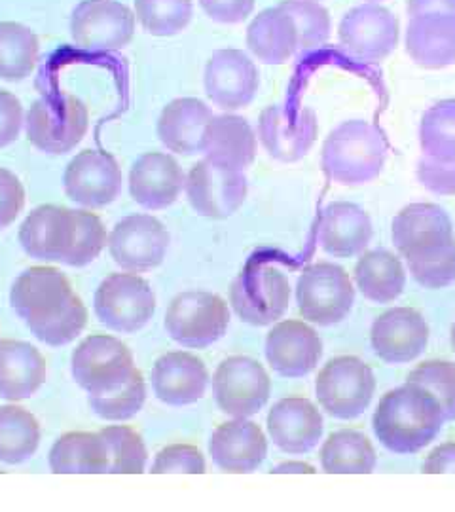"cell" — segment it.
Returning <instances> with one entry per match:
<instances>
[{"label":"cell","mask_w":455,"mask_h":512,"mask_svg":"<svg viewBox=\"0 0 455 512\" xmlns=\"http://www.w3.org/2000/svg\"><path fill=\"white\" fill-rule=\"evenodd\" d=\"M444 421L437 399L425 387L406 382L383 395L372 425L389 452L416 454L437 439Z\"/></svg>","instance_id":"cell-1"},{"label":"cell","mask_w":455,"mask_h":512,"mask_svg":"<svg viewBox=\"0 0 455 512\" xmlns=\"http://www.w3.org/2000/svg\"><path fill=\"white\" fill-rule=\"evenodd\" d=\"M387 160L382 131L364 120H347L328 133L321 165L332 183L361 186L380 177Z\"/></svg>","instance_id":"cell-2"},{"label":"cell","mask_w":455,"mask_h":512,"mask_svg":"<svg viewBox=\"0 0 455 512\" xmlns=\"http://www.w3.org/2000/svg\"><path fill=\"white\" fill-rule=\"evenodd\" d=\"M88 107L74 95H48L33 103L25 118L27 139L46 154L71 152L88 133Z\"/></svg>","instance_id":"cell-3"},{"label":"cell","mask_w":455,"mask_h":512,"mask_svg":"<svg viewBox=\"0 0 455 512\" xmlns=\"http://www.w3.org/2000/svg\"><path fill=\"white\" fill-rule=\"evenodd\" d=\"M230 325L228 304L219 294L186 291L173 298L165 313L167 334L182 348L213 346Z\"/></svg>","instance_id":"cell-4"},{"label":"cell","mask_w":455,"mask_h":512,"mask_svg":"<svg viewBox=\"0 0 455 512\" xmlns=\"http://www.w3.org/2000/svg\"><path fill=\"white\" fill-rule=\"evenodd\" d=\"M230 302L241 321L266 327L279 321L289 308L291 283L272 264H253L232 283Z\"/></svg>","instance_id":"cell-5"},{"label":"cell","mask_w":455,"mask_h":512,"mask_svg":"<svg viewBox=\"0 0 455 512\" xmlns=\"http://www.w3.org/2000/svg\"><path fill=\"white\" fill-rule=\"evenodd\" d=\"M298 310L310 323L330 327L344 321L355 304V289L344 268L319 262L306 268L296 283Z\"/></svg>","instance_id":"cell-6"},{"label":"cell","mask_w":455,"mask_h":512,"mask_svg":"<svg viewBox=\"0 0 455 512\" xmlns=\"http://www.w3.org/2000/svg\"><path fill=\"white\" fill-rule=\"evenodd\" d=\"M376 378L372 368L357 357H336L317 376L315 393L330 416L338 420L359 418L372 403Z\"/></svg>","instance_id":"cell-7"},{"label":"cell","mask_w":455,"mask_h":512,"mask_svg":"<svg viewBox=\"0 0 455 512\" xmlns=\"http://www.w3.org/2000/svg\"><path fill=\"white\" fill-rule=\"evenodd\" d=\"M93 308L97 319L114 332L143 329L156 311V294L137 274H112L99 285Z\"/></svg>","instance_id":"cell-8"},{"label":"cell","mask_w":455,"mask_h":512,"mask_svg":"<svg viewBox=\"0 0 455 512\" xmlns=\"http://www.w3.org/2000/svg\"><path fill=\"white\" fill-rule=\"evenodd\" d=\"M401 38L397 16L378 2H366L347 12L338 25V40L349 57L380 63L395 52Z\"/></svg>","instance_id":"cell-9"},{"label":"cell","mask_w":455,"mask_h":512,"mask_svg":"<svg viewBox=\"0 0 455 512\" xmlns=\"http://www.w3.org/2000/svg\"><path fill=\"white\" fill-rule=\"evenodd\" d=\"M135 14L116 0H84L74 8L71 37L88 52H120L135 35Z\"/></svg>","instance_id":"cell-10"},{"label":"cell","mask_w":455,"mask_h":512,"mask_svg":"<svg viewBox=\"0 0 455 512\" xmlns=\"http://www.w3.org/2000/svg\"><path fill=\"white\" fill-rule=\"evenodd\" d=\"M393 243L408 262L427 260L455 245L448 213L435 203H410L393 220Z\"/></svg>","instance_id":"cell-11"},{"label":"cell","mask_w":455,"mask_h":512,"mask_svg":"<svg viewBox=\"0 0 455 512\" xmlns=\"http://www.w3.org/2000/svg\"><path fill=\"white\" fill-rule=\"evenodd\" d=\"M272 380L251 357H228L213 376V395L220 410L232 418H251L268 403Z\"/></svg>","instance_id":"cell-12"},{"label":"cell","mask_w":455,"mask_h":512,"mask_svg":"<svg viewBox=\"0 0 455 512\" xmlns=\"http://www.w3.org/2000/svg\"><path fill=\"white\" fill-rule=\"evenodd\" d=\"M71 370L76 384L88 393L116 389L135 372L131 349L122 340L95 334L74 349Z\"/></svg>","instance_id":"cell-13"},{"label":"cell","mask_w":455,"mask_h":512,"mask_svg":"<svg viewBox=\"0 0 455 512\" xmlns=\"http://www.w3.org/2000/svg\"><path fill=\"white\" fill-rule=\"evenodd\" d=\"M186 198L194 211L207 219H228L247 200L245 171L201 160L186 177Z\"/></svg>","instance_id":"cell-14"},{"label":"cell","mask_w":455,"mask_h":512,"mask_svg":"<svg viewBox=\"0 0 455 512\" xmlns=\"http://www.w3.org/2000/svg\"><path fill=\"white\" fill-rule=\"evenodd\" d=\"M169 241V232L156 217L129 215L110 232V256L122 270L141 274L164 262Z\"/></svg>","instance_id":"cell-15"},{"label":"cell","mask_w":455,"mask_h":512,"mask_svg":"<svg viewBox=\"0 0 455 512\" xmlns=\"http://www.w3.org/2000/svg\"><path fill=\"white\" fill-rule=\"evenodd\" d=\"M205 93L209 101L222 110L249 107L260 88V74L255 61L234 48L219 50L211 55L203 74Z\"/></svg>","instance_id":"cell-16"},{"label":"cell","mask_w":455,"mask_h":512,"mask_svg":"<svg viewBox=\"0 0 455 512\" xmlns=\"http://www.w3.org/2000/svg\"><path fill=\"white\" fill-rule=\"evenodd\" d=\"M317 114L310 107L289 110L283 105L266 107L258 120V137L266 152L285 164L308 156L317 139Z\"/></svg>","instance_id":"cell-17"},{"label":"cell","mask_w":455,"mask_h":512,"mask_svg":"<svg viewBox=\"0 0 455 512\" xmlns=\"http://www.w3.org/2000/svg\"><path fill=\"white\" fill-rule=\"evenodd\" d=\"M63 186L74 203L99 209L118 200L124 175L114 156L101 150H84L67 165Z\"/></svg>","instance_id":"cell-18"},{"label":"cell","mask_w":455,"mask_h":512,"mask_svg":"<svg viewBox=\"0 0 455 512\" xmlns=\"http://www.w3.org/2000/svg\"><path fill=\"white\" fill-rule=\"evenodd\" d=\"M370 342L374 353L389 365H404L425 351L429 344V327L419 311L395 308L380 315L372 330Z\"/></svg>","instance_id":"cell-19"},{"label":"cell","mask_w":455,"mask_h":512,"mask_svg":"<svg viewBox=\"0 0 455 512\" xmlns=\"http://www.w3.org/2000/svg\"><path fill=\"white\" fill-rule=\"evenodd\" d=\"M76 219L73 209L40 205L19 228V243L31 258L63 262L73 247Z\"/></svg>","instance_id":"cell-20"},{"label":"cell","mask_w":455,"mask_h":512,"mask_svg":"<svg viewBox=\"0 0 455 512\" xmlns=\"http://www.w3.org/2000/svg\"><path fill=\"white\" fill-rule=\"evenodd\" d=\"M323 355V342L310 325L302 321H281L268 332L266 359L279 376L304 378Z\"/></svg>","instance_id":"cell-21"},{"label":"cell","mask_w":455,"mask_h":512,"mask_svg":"<svg viewBox=\"0 0 455 512\" xmlns=\"http://www.w3.org/2000/svg\"><path fill=\"white\" fill-rule=\"evenodd\" d=\"M73 294L69 279L59 270L37 266L16 279L10 291V304L25 323H35L61 310Z\"/></svg>","instance_id":"cell-22"},{"label":"cell","mask_w":455,"mask_h":512,"mask_svg":"<svg viewBox=\"0 0 455 512\" xmlns=\"http://www.w3.org/2000/svg\"><path fill=\"white\" fill-rule=\"evenodd\" d=\"M186 175L177 160L165 152H146L129 171L131 198L141 207L160 211L179 200Z\"/></svg>","instance_id":"cell-23"},{"label":"cell","mask_w":455,"mask_h":512,"mask_svg":"<svg viewBox=\"0 0 455 512\" xmlns=\"http://www.w3.org/2000/svg\"><path fill=\"white\" fill-rule=\"evenodd\" d=\"M209 454L226 473H253L268 456V440L255 421L234 418L213 431Z\"/></svg>","instance_id":"cell-24"},{"label":"cell","mask_w":455,"mask_h":512,"mask_svg":"<svg viewBox=\"0 0 455 512\" xmlns=\"http://www.w3.org/2000/svg\"><path fill=\"white\" fill-rule=\"evenodd\" d=\"M209 384V372L203 361L186 351L162 355L152 368V387L156 397L169 406L198 403Z\"/></svg>","instance_id":"cell-25"},{"label":"cell","mask_w":455,"mask_h":512,"mask_svg":"<svg viewBox=\"0 0 455 512\" xmlns=\"http://www.w3.org/2000/svg\"><path fill=\"white\" fill-rule=\"evenodd\" d=\"M268 433L279 450L287 454H306L323 437V416L308 399L289 397L270 410Z\"/></svg>","instance_id":"cell-26"},{"label":"cell","mask_w":455,"mask_h":512,"mask_svg":"<svg viewBox=\"0 0 455 512\" xmlns=\"http://www.w3.org/2000/svg\"><path fill=\"white\" fill-rule=\"evenodd\" d=\"M201 152L213 164L245 171L255 162V131L245 118L236 114L213 116L203 131Z\"/></svg>","instance_id":"cell-27"},{"label":"cell","mask_w":455,"mask_h":512,"mask_svg":"<svg viewBox=\"0 0 455 512\" xmlns=\"http://www.w3.org/2000/svg\"><path fill=\"white\" fill-rule=\"evenodd\" d=\"M406 54L429 71L446 69L455 63V16L421 14L412 16L404 37Z\"/></svg>","instance_id":"cell-28"},{"label":"cell","mask_w":455,"mask_h":512,"mask_svg":"<svg viewBox=\"0 0 455 512\" xmlns=\"http://www.w3.org/2000/svg\"><path fill=\"white\" fill-rule=\"evenodd\" d=\"M372 220L363 207L334 202L325 207L319 222V245L338 258L361 255L372 239Z\"/></svg>","instance_id":"cell-29"},{"label":"cell","mask_w":455,"mask_h":512,"mask_svg":"<svg viewBox=\"0 0 455 512\" xmlns=\"http://www.w3.org/2000/svg\"><path fill=\"white\" fill-rule=\"evenodd\" d=\"M48 368L35 346L19 340H0V399L23 401L46 382Z\"/></svg>","instance_id":"cell-30"},{"label":"cell","mask_w":455,"mask_h":512,"mask_svg":"<svg viewBox=\"0 0 455 512\" xmlns=\"http://www.w3.org/2000/svg\"><path fill=\"white\" fill-rule=\"evenodd\" d=\"M213 116L211 107L201 99H173L158 118V137L167 150L181 156H194L201 152L203 131Z\"/></svg>","instance_id":"cell-31"},{"label":"cell","mask_w":455,"mask_h":512,"mask_svg":"<svg viewBox=\"0 0 455 512\" xmlns=\"http://www.w3.org/2000/svg\"><path fill=\"white\" fill-rule=\"evenodd\" d=\"M247 46L266 65H285L298 54V31L294 19L281 8H266L247 29Z\"/></svg>","instance_id":"cell-32"},{"label":"cell","mask_w":455,"mask_h":512,"mask_svg":"<svg viewBox=\"0 0 455 512\" xmlns=\"http://www.w3.org/2000/svg\"><path fill=\"white\" fill-rule=\"evenodd\" d=\"M50 469L55 475L109 473L110 452L101 433L74 431L55 440L50 450Z\"/></svg>","instance_id":"cell-33"},{"label":"cell","mask_w":455,"mask_h":512,"mask_svg":"<svg viewBox=\"0 0 455 512\" xmlns=\"http://www.w3.org/2000/svg\"><path fill=\"white\" fill-rule=\"evenodd\" d=\"M355 283L370 302H395L406 285V272L402 268L401 258L385 249L364 253L355 266Z\"/></svg>","instance_id":"cell-34"},{"label":"cell","mask_w":455,"mask_h":512,"mask_svg":"<svg viewBox=\"0 0 455 512\" xmlns=\"http://www.w3.org/2000/svg\"><path fill=\"white\" fill-rule=\"evenodd\" d=\"M376 463L372 442L357 431L332 433L321 448V467L330 475H368Z\"/></svg>","instance_id":"cell-35"},{"label":"cell","mask_w":455,"mask_h":512,"mask_svg":"<svg viewBox=\"0 0 455 512\" xmlns=\"http://www.w3.org/2000/svg\"><path fill=\"white\" fill-rule=\"evenodd\" d=\"M40 444L38 420L25 408L0 406V461L18 465L33 458Z\"/></svg>","instance_id":"cell-36"},{"label":"cell","mask_w":455,"mask_h":512,"mask_svg":"<svg viewBox=\"0 0 455 512\" xmlns=\"http://www.w3.org/2000/svg\"><path fill=\"white\" fill-rule=\"evenodd\" d=\"M40 42L29 27L0 21V80L19 82L35 71Z\"/></svg>","instance_id":"cell-37"},{"label":"cell","mask_w":455,"mask_h":512,"mask_svg":"<svg viewBox=\"0 0 455 512\" xmlns=\"http://www.w3.org/2000/svg\"><path fill=\"white\" fill-rule=\"evenodd\" d=\"M419 147L423 156L455 164V99H444L425 110L419 124Z\"/></svg>","instance_id":"cell-38"},{"label":"cell","mask_w":455,"mask_h":512,"mask_svg":"<svg viewBox=\"0 0 455 512\" xmlns=\"http://www.w3.org/2000/svg\"><path fill=\"white\" fill-rule=\"evenodd\" d=\"M194 16L192 0H135V18L152 37H175Z\"/></svg>","instance_id":"cell-39"},{"label":"cell","mask_w":455,"mask_h":512,"mask_svg":"<svg viewBox=\"0 0 455 512\" xmlns=\"http://www.w3.org/2000/svg\"><path fill=\"white\" fill-rule=\"evenodd\" d=\"M146 401V384L143 374L135 368L128 380L116 389L105 393H91L88 397L91 410L107 421H126L137 416Z\"/></svg>","instance_id":"cell-40"},{"label":"cell","mask_w":455,"mask_h":512,"mask_svg":"<svg viewBox=\"0 0 455 512\" xmlns=\"http://www.w3.org/2000/svg\"><path fill=\"white\" fill-rule=\"evenodd\" d=\"M292 19L298 31V55L310 54L325 46L332 31L327 8L315 0H283L279 4Z\"/></svg>","instance_id":"cell-41"},{"label":"cell","mask_w":455,"mask_h":512,"mask_svg":"<svg viewBox=\"0 0 455 512\" xmlns=\"http://www.w3.org/2000/svg\"><path fill=\"white\" fill-rule=\"evenodd\" d=\"M88 323V310L84 302L73 294L61 310L35 323H27L29 330L46 346H67L84 330Z\"/></svg>","instance_id":"cell-42"},{"label":"cell","mask_w":455,"mask_h":512,"mask_svg":"<svg viewBox=\"0 0 455 512\" xmlns=\"http://www.w3.org/2000/svg\"><path fill=\"white\" fill-rule=\"evenodd\" d=\"M107 440L110 452L109 473L139 475L146 469V446L141 435L126 425H110L99 431Z\"/></svg>","instance_id":"cell-43"},{"label":"cell","mask_w":455,"mask_h":512,"mask_svg":"<svg viewBox=\"0 0 455 512\" xmlns=\"http://www.w3.org/2000/svg\"><path fill=\"white\" fill-rule=\"evenodd\" d=\"M74 219H76V230H74L73 247L69 255L65 256L63 264L82 268L101 255V251L109 243V238L103 222L95 213L80 209V211H74Z\"/></svg>","instance_id":"cell-44"},{"label":"cell","mask_w":455,"mask_h":512,"mask_svg":"<svg viewBox=\"0 0 455 512\" xmlns=\"http://www.w3.org/2000/svg\"><path fill=\"white\" fill-rule=\"evenodd\" d=\"M408 382L425 387L437 399L446 421L455 420V365L450 361H427L416 366Z\"/></svg>","instance_id":"cell-45"},{"label":"cell","mask_w":455,"mask_h":512,"mask_svg":"<svg viewBox=\"0 0 455 512\" xmlns=\"http://www.w3.org/2000/svg\"><path fill=\"white\" fill-rule=\"evenodd\" d=\"M408 268L425 289H444L455 281V245L427 260L408 262Z\"/></svg>","instance_id":"cell-46"},{"label":"cell","mask_w":455,"mask_h":512,"mask_svg":"<svg viewBox=\"0 0 455 512\" xmlns=\"http://www.w3.org/2000/svg\"><path fill=\"white\" fill-rule=\"evenodd\" d=\"M207 465L205 458L196 446L190 444H171L164 450L158 452V456L152 463V473H190V475H201L205 473Z\"/></svg>","instance_id":"cell-47"},{"label":"cell","mask_w":455,"mask_h":512,"mask_svg":"<svg viewBox=\"0 0 455 512\" xmlns=\"http://www.w3.org/2000/svg\"><path fill=\"white\" fill-rule=\"evenodd\" d=\"M419 183L429 192L438 196H454L455 194V164H444L429 156L419 158L416 167Z\"/></svg>","instance_id":"cell-48"},{"label":"cell","mask_w":455,"mask_h":512,"mask_svg":"<svg viewBox=\"0 0 455 512\" xmlns=\"http://www.w3.org/2000/svg\"><path fill=\"white\" fill-rule=\"evenodd\" d=\"M25 207V188L18 177L0 167V230L16 222Z\"/></svg>","instance_id":"cell-49"},{"label":"cell","mask_w":455,"mask_h":512,"mask_svg":"<svg viewBox=\"0 0 455 512\" xmlns=\"http://www.w3.org/2000/svg\"><path fill=\"white\" fill-rule=\"evenodd\" d=\"M23 107L14 93L0 90V148L12 145L21 133Z\"/></svg>","instance_id":"cell-50"},{"label":"cell","mask_w":455,"mask_h":512,"mask_svg":"<svg viewBox=\"0 0 455 512\" xmlns=\"http://www.w3.org/2000/svg\"><path fill=\"white\" fill-rule=\"evenodd\" d=\"M200 4L213 21L236 25L253 14L256 0H200Z\"/></svg>","instance_id":"cell-51"},{"label":"cell","mask_w":455,"mask_h":512,"mask_svg":"<svg viewBox=\"0 0 455 512\" xmlns=\"http://www.w3.org/2000/svg\"><path fill=\"white\" fill-rule=\"evenodd\" d=\"M423 473L427 475L455 473V442L437 446L423 461Z\"/></svg>","instance_id":"cell-52"},{"label":"cell","mask_w":455,"mask_h":512,"mask_svg":"<svg viewBox=\"0 0 455 512\" xmlns=\"http://www.w3.org/2000/svg\"><path fill=\"white\" fill-rule=\"evenodd\" d=\"M408 16L421 14H450L455 16V0H406Z\"/></svg>","instance_id":"cell-53"},{"label":"cell","mask_w":455,"mask_h":512,"mask_svg":"<svg viewBox=\"0 0 455 512\" xmlns=\"http://www.w3.org/2000/svg\"><path fill=\"white\" fill-rule=\"evenodd\" d=\"M272 473H275V475H285V473H308V475H313L315 469H313V465L304 463V461H285V463L277 465Z\"/></svg>","instance_id":"cell-54"},{"label":"cell","mask_w":455,"mask_h":512,"mask_svg":"<svg viewBox=\"0 0 455 512\" xmlns=\"http://www.w3.org/2000/svg\"><path fill=\"white\" fill-rule=\"evenodd\" d=\"M452 348H454L455 351V323L454 327H452Z\"/></svg>","instance_id":"cell-55"},{"label":"cell","mask_w":455,"mask_h":512,"mask_svg":"<svg viewBox=\"0 0 455 512\" xmlns=\"http://www.w3.org/2000/svg\"><path fill=\"white\" fill-rule=\"evenodd\" d=\"M368 2H383V0H368Z\"/></svg>","instance_id":"cell-56"}]
</instances>
